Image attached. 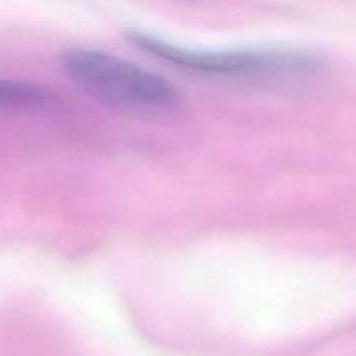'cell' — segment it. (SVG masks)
<instances>
[{"mask_svg": "<svg viewBox=\"0 0 356 356\" xmlns=\"http://www.w3.org/2000/svg\"><path fill=\"white\" fill-rule=\"evenodd\" d=\"M131 40L164 61L200 74L293 78L314 74L321 68L320 57L303 51H195L136 32L131 33Z\"/></svg>", "mask_w": 356, "mask_h": 356, "instance_id": "7a4b0ae2", "label": "cell"}, {"mask_svg": "<svg viewBox=\"0 0 356 356\" xmlns=\"http://www.w3.org/2000/svg\"><path fill=\"white\" fill-rule=\"evenodd\" d=\"M61 67L82 90L113 106L157 110L178 100V92L164 78L103 51L67 50Z\"/></svg>", "mask_w": 356, "mask_h": 356, "instance_id": "6da1fadb", "label": "cell"}, {"mask_svg": "<svg viewBox=\"0 0 356 356\" xmlns=\"http://www.w3.org/2000/svg\"><path fill=\"white\" fill-rule=\"evenodd\" d=\"M53 93L42 86L25 82L1 81L0 102L10 107H32L49 103Z\"/></svg>", "mask_w": 356, "mask_h": 356, "instance_id": "3957f363", "label": "cell"}]
</instances>
